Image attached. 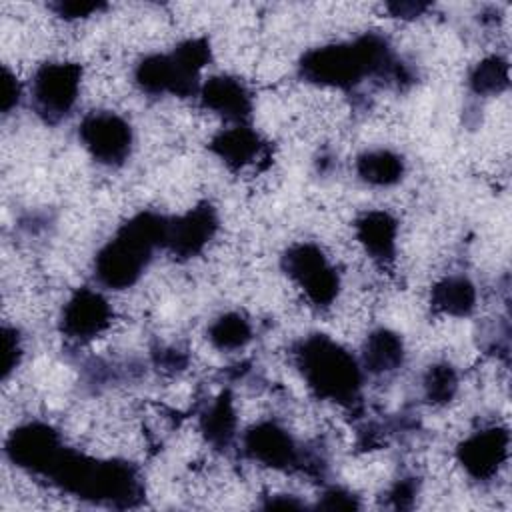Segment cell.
Wrapping results in <instances>:
<instances>
[{
  "label": "cell",
  "instance_id": "17",
  "mask_svg": "<svg viewBox=\"0 0 512 512\" xmlns=\"http://www.w3.org/2000/svg\"><path fill=\"white\" fill-rule=\"evenodd\" d=\"M210 150L222 158L228 166L240 168L254 162L262 150L260 136L246 124H236L218 132L212 142Z\"/></svg>",
  "mask_w": 512,
  "mask_h": 512
},
{
  "label": "cell",
  "instance_id": "2",
  "mask_svg": "<svg viewBox=\"0 0 512 512\" xmlns=\"http://www.w3.org/2000/svg\"><path fill=\"white\" fill-rule=\"evenodd\" d=\"M298 68L304 80L332 88H352L366 76H398L400 72L388 42L378 34L312 48L302 56Z\"/></svg>",
  "mask_w": 512,
  "mask_h": 512
},
{
  "label": "cell",
  "instance_id": "21",
  "mask_svg": "<svg viewBox=\"0 0 512 512\" xmlns=\"http://www.w3.org/2000/svg\"><path fill=\"white\" fill-rule=\"evenodd\" d=\"M252 338V328L238 312H226L208 326V340L218 350L244 348Z\"/></svg>",
  "mask_w": 512,
  "mask_h": 512
},
{
  "label": "cell",
  "instance_id": "23",
  "mask_svg": "<svg viewBox=\"0 0 512 512\" xmlns=\"http://www.w3.org/2000/svg\"><path fill=\"white\" fill-rule=\"evenodd\" d=\"M456 390H458V376L450 364L442 362L428 368L424 376V394L428 402L446 404L454 398Z\"/></svg>",
  "mask_w": 512,
  "mask_h": 512
},
{
  "label": "cell",
  "instance_id": "5",
  "mask_svg": "<svg viewBox=\"0 0 512 512\" xmlns=\"http://www.w3.org/2000/svg\"><path fill=\"white\" fill-rule=\"evenodd\" d=\"M82 68L74 62H46L42 64L30 84V100L34 112L46 124H58L64 120L80 92Z\"/></svg>",
  "mask_w": 512,
  "mask_h": 512
},
{
  "label": "cell",
  "instance_id": "16",
  "mask_svg": "<svg viewBox=\"0 0 512 512\" xmlns=\"http://www.w3.org/2000/svg\"><path fill=\"white\" fill-rule=\"evenodd\" d=\"M402 362H404V342L396 332L388 328H378L364 340L360 366L366 372L384 376L398 370Z\"/></svg>",
  "mask_w": 512,
  "mask_h": 512
},
{
  "label": "cell",
  "instance_id": "29",
  "mask_svg": "<svg viewBox=\"0 0 512 512\" xmlns=\"http://www.w3.org/2000/svg\"><path fill=\"white\" fill-rule=\"evenodd\" d=\"M426 8H428V4H420V2H394V4H388V10L392 12V16H398V18L420 16Z\"/></svg>",
  "mask_w": 512,
  "mask_h": 512
},
{
  "label": "cell",
  "instance_id": "4",
  "mask_svg": "<svg viewBox=\"0 0 512 512\" xmlns=\"http://www.w3.org/2000/svg\"><path fill=\"white\" fill-rule=\"evenodd\" d=\"M296 364L310 390L324 400L352 404L362 386L360 362L326 334L304 338L296 350Z\"/></svg>",
  "mask_w": 512,
  "mask_h": 512
},
{
  "label": "cell",
  "instance_id": "14",
  "mask_svg": "<svg viewBox=\"0 0 512 512\" xmlns=\"http://www.w3.org/2000/svg\"><path fill=\"white\" fill-rule=\"evenodd\" d=\"M198 96L204 108L236 124H244L252 112V96L248 88L238 78L226 74L206 78L198 90Z\"/></svg>",
  "mask_w": 512,
  "mask_h": 512
},
{
  "label": "cell",
  "instance_id": "28",
  "mask_svg": "<svg viewBox=\"0 0 512 512\" xmlns=\"http://www.w3.org/2000/svg\"><path fill=\"white\" fill-rule=\"evenodd\" d=\"M414 494H416V486H414L412 478H404V480H400V482L392 488L390 498H392L394 506L404 508V506H408V500H412Z\"/></svg>",
  "mask_w": 512,
  "mask_h": 512
},
{
  "label": "cell",
  "instance_id": "22",
  "mask_svg": "<svg viewBox=\"0 0 512 512\" xmlns=\"http://www.w3.org/2000/svg\"><path fill=\"white\" fill-rule=\"evenodd\" d=\"M508 62L500 56H488L470 72V88L480 96H494L508 88Z\"/></svg>",
  "mask_w": 512,
  "mask_h": 512
},
{
  "label": "cell",
  "instance_id": "1",
  "mask_svg": "<svg viewBox=\"0 0 512 512\" xmlns=\"http://www.w3.org/2000/svg\"><path fill=\"white\" fill-rule=\"evenodd\" d=\"M46 478L70 494L114 508L134 506L144 494L140 474L130 462L96 460L70 448H64Z\"/></svg>",
  "mask_w": 512,
  "mask_h": 512
},
{
  "label": "cell",
  "instance_id": "15",
  "mask_svg": "<svg viewBox=\"0 0 512 512\" xmlns=\"http://www.w3.org/2000/svg\"><path fill=\"white\" fill-rule=\"evenodd\" d=\"M356 238L374 260L388 262L396 254L398 224L388 212L370 210L356 220Z\"/></svg>",
  "mask_w": 512,
  "mask_h": 512
},
{
  "label": "cell",
  "instance_id": "8",
  "mask_svg": "<svg viewBox=\"0 0 512 512\" xmlns=\"http://www.w3.org/2000/svg\"><path fill=\"white\" fill-rule=\"evenodd\" d=\"M78 138L88 154L104 166H120L132 150V128L114 112H90L78 126Z\"/></svg>",
  "mask_w": 512,
  "mask_h": 512
},
{
  "label": "cell",
  "instance_id": "25",
  "mask_svg": "<svg viewBox=\"0 0 512 512\" xmlns=\"http://www.w3.org/2000/svg\"><path fill=\"white\" fill-rule=\"evenodd\" d=\"M50 8L56 12V16H60L64 20H78V18H86V16L96 14L98 10L106 8V4L72 0V2H54V4H50Z\"/></svg>",
  "mask_w": 512,
  "mask_h": 512
},
{
  "label": "cell",
  "instance_id": "6",
  "mask_svg": "<svg viewBox=\"0 0 512 512\" xmlns=\"http://www.w3.org/2000/svg\"><path fill=\"white\" fill-rule=\"evenodd\" d=\"M282 270L292 278L314 306H330L340 290V276L324 252L310 242L290 246L282 256Z\"/></svg>",
  "mask_w": 512,
  "mask_h": 512
},
{
  "label": "cell",
  "instance_id": "12",
  "mask_svg": "<svg viewBox=\"0 0 512 512\" xmlns=\"http://www.w3.org/2000/svg\"><path fill=\"white\" fill-rule=\"evenodd\" d=\"M110 318L112 308L108 300L92 288H80L64 304L60 328L70 338L90 340L98 336L102 330H106Z\"/></svg>",
  "mask_w": 512,
  "mask_h": 512
},
{
  "label": "cell",
  "instance_id": "20",
  "mask_svg": "<svg viewBox=\"0 0 512 512\" xmlns=\"http://www.w3.org/2000/svg\"><path fill=\"white\" fill-rule=\"evenodd\" d=\"M200 428L216 448H226L236 436V410L228 392H222L202 414Z\"/></svg>",
  "mask_w": 512,
  "mask_h": 512
},
{
  "label": "cell",
  "instance_id": "7",
  "mask_svg": "<svg viewBox=\"0 0 512 512\" xmlns=\"http://www.w3.org/2000/svg\"><path fill=\"white\" fill-rule=\"evenodd\" d=\"M64 448L60 434L44 422H28L14 428L4 444L6 458L14 466L42 476H48Z\"/></svg>",
  "mask_w": 512,
  "mask_h": 512
},
{
  "label": "cell",
  "instance_id": "24",
  "mask_svg": "<svg viewBox=\"0 0 512 512\" xmlns=\"http://www.w3.org/2000/svg\"><path fill=\"white\" fill-rule=\"evenodd\" d=\"M20 356H22V342H20L18 330L12 326H4L2 328V380H6L16 370V366L20 364Z\"/></svg>",
  "mask_w": 512,
  "mask_h": 512
},
{
  "label": "cell",
  "instance_id": "9",
  "mask_svg": "<svg viewBox=\"0 0 512 512\" xmlns=\"http://www.w3.org/2000/svg\"><path fill=\"white\" fill-rule=\"evenodd\" d=\"M138 88L146 94H174V96H198L202 86L200 76L184 70L178 60L170 54H150L142 58L134 70Z\"/></svg>",
  "mask_w": 512,
  "mask_h": 512
},
{
  "label": "cell",
  "instance_id": "11",
  "mask_svg": "<svg viewBox=\"0 0 512 512\" xmlns=\"http://www.w3.org/2000/svg\"><path fill=\"white\" fill-rule=\"evenodd\" d=\"M510 436L506 428H484L460 442L456 456L462 468L476 480L492 478L508 458Z\"/></svg>",
  "mask_w": 512,
  "mask_h": 512
},
{
  "label": "cell",
  "instance_id": "10",
  "mask_svg": "<svg viewBox=\"0 0 512 512\" xmlns=\"http://www.w3.org/2000/svg\"><path fill=\"white\" fill-rule=\"evenodd\" d=\"M216 228V210L208 202H202L176 218H168L164 248L180 258H192L206 248Z\"/></svg>",
  "mask_w": 512,
  "mask_h": 512
},
{
  "label": "cell",
  "instance_id": "27",
  "mask_svg": "<svg viewBox=\"0 0 512 512\" xmlns=\"http://www.w3.org/2000/svg\"><path fill=\"white\" fill-rule=\"evenodd\" d=\"M318 506L326 510H354L360 508V502L356 500L354 494L346 492L344 488H330L322 494Z\"/></svg>",
  "mask_w": 512,
  "mask_h": 512
},
{
  "label": "cell",
  "instance_id": "13",
  "mask_svg": "<svg viewBox=\"0 0 512 512\" xmlns=\"http://www.w3.org/2000/svg\"><path fill=\"white\" fill-rule=\"evenodd\" d=\"M246 454L266 466L288 470L302 462L294 438L276 422H258L244 434Z\"/></svg>",
  "mask_w": 512,
  "mask_h": 512
},
{
  "label": "cell",
  "instance_id": "26",
  "mask_svg": "<svg viewBox=\"0 0 512 512\" xmlns=\"http://www.w3.org/2000/svg\"><path fill=\"white\" fill-rule=\"evenodd\" d=\"M22 98V86L16 78V74L4 66L2 68V96H0V108L4 114H10V110H14L20 104Z\"/></svg>",
  "mask_w": 512,
  "mask_h": 512
},
{
  "label": "cell",
  "instance_id": "18",
  "mask_svg": "<svg viewBox=\"0 0 512 512\" xmlns=\"http://www.w3.org/2000/svg\"><path fill=\"white\" fill-rule=\"evenodd\" d=\"M430 302L438 312L468 316L476 306V288L466 276H448L432 288Z\"/></svg>",
  "mask_w": 512,
  "mask_h": 512
},
{
  "label": "cell",
  "instance_id": "19",
  "mask_svg": "<svg viewBox=\"0 0 512 512\" xmlns=\"http://www.w3.org/2000/svg\"><path fill=\"white\" fill-rule=\"evenodd\" d=\"M360 180L372 186H392L402 180L404 160L392 150H366L356 160Z\"/></svg>",
  "mask_w": 512,
  "mask_h": 512
},
{
  "label": "cell",
  "instance_id": "3",
  "mask_svg": "<svg viewBox=\"0 0 512 512\" xmlns=\"http://www.w3.org/2000/svg\"><path fill=\"white\" fill-rule=\"evenodd\" d=\"M168 218L140 212L124 222L94 258V278L110 290H124L138 282L156 248H164Z\"/></svg>",
  "mask_w": 512,
  "mask_h": 512
}]
</instances>
